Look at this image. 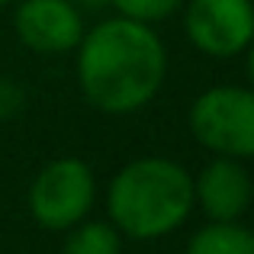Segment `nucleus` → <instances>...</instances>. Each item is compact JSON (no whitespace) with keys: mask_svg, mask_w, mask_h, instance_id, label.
<instances>
[{"mask_svg":"<svg viewBox=\"0 0 254 254\" xmlns=\"http://www.w3.org/2000/svg\"><path fill=\"white\" fill-rule=\"evenodd\" d=\"M29 216L45 232H68L90 216L97 203V177L84 158H55L29 184Z\"/></svg>","mask_w":254,"mask_h":254,"instance_id":"nucleus-4","label":"nucleus"},{"mask_svg":"<svg viewBox=\"0 0 254 254\" xmlns=\"http://www.w3.org/2000/svg\"><path fill=\"white\" fill-rule=\"evenodd\" d=\"M62 254H123V235L110 219H81L64 232Z\"/></svg>","mask_w":254,"mask_h":254,"instance_id":"nucleus-9","label":"nucleus"},{"mask_svg":"<svg viewBox=\"0 0 254 254\" xmlns=\"http://www.w3.org/2000/svg\"><path fill=\"white\" fill-rule=\"evenodd\" d=\"M193 174L174 158H135L113 174L106 187V216L123 238L155 242L190 219Z\"/></svg>","mask_w":254,"mask_h":254,"instance_id":"nucleus-2","label":"nucleus"},{"mask_svg":"<svg viewBox=\"0 0 254 254\" xmlns=\"http://www.w3.org/2000/svg\"><path fill=\"white\" fill-rule=\"evenodd\" d=\"M74 52L84 100L106 116L138 113L168 77V49L155 26L119 13L84 29Z\"/></svg>","mask_w":254,"mask_h":254,"instance_id":"nucleus-1","label":"nucleus"},{"mask_svg":"<svg viewBox=\"0 0 254 254\" xmlns=\"http://www.w3.org/2000/svg\"><path fill=\"white\" fill-rule=\"evenodd\" d=\"M23 103H26V90L23 87H19L16 81L0 77V126L10 123V119L23 110Z\"/></svg>","mask_w":254,"mask_h":254,"instance_id":"nucleus-11","label":"nucleus"},{"mask_svg":"<svg viewBox=\"0 0 254 254\" xmlns=\"http://www.w3.org/2000/svg\"><path fill=\"white\" fill-rule=\"evenodd\" d=\"M71 3L77 10H103V6H110V0H71Z\"/></svg>","mask_w":254,"mask_h":254,"instance_id":"nucleus-12","label":"nucleus"},{"mask_svg":"<svg viewBox=\"0 0 254 254\" xmlns=\"http://www.w3.org/2000/svg\"><path fill=\"white\" fill-rule=\"evenodd\" d=\"M184 254H254V229L235 222H209L196 229Z\"/></svg>","mask_w":254,"mask_h":254,"instance_id":"nucleus-8","label":"nucleus"},{"mask_svg":"<svg viewBox=\"0 0 254 254\" xmlns=\"http://www.w3.org/2000/svg\"><path fill=\"white\" fill-rule=\"evenodd\" d=\"M245 52H248V81H251V90H254V39Z\"/></svg>","mask_w":254,"mask_h":254,"instance_id":"nucleus-13","label":"nucleus"},{"mask_svg":"<svg viewBox=\"0 0 254 254\" xmlns=\"http://www.w3.org/2000/svg\"><path fill=\"white\" fill-rule=\"evenodd\" d=\"M184 32L209 58H235L254 39V0H184Z\"/></svg>","mask_w":254,"mask_h":254,"instance_id":"nucleus-5","label":"nucleus"},{"mask_svg":"<svg viewBox=\"0 0 254 254\" xmlns=\"http://www.w3.org/2000/svg\"><path fill=\"white\" fill-rule=\"evenodd\" d=\"M190 132L203 148L225 158H254V90L238 84H216L190 106Z\"/></svg>","mask_w":254,"mask_h":254,"instance_id":"nucleus-3","label":"nucleus"},{"mask_svg":"<svg viewBox=\"0 0 254 254\" xmlns=\"http://www.w3.org/2000/svg\"><path fill=\"white\" fill-rule=\"evenodd\" d=\"M110 6L119 13V16H129V19H138V23H164L168 16L184 6V0H110Z\"/></svg>","mask_w":254,"mask_h":254,"instance_id":"nucleus-10","label":"nucleus"},{"mask_svg":"<svg viewBox=\"0 0 254 254\" xmlns=\"http://www.w3.org/2000/svg\"><path fill=\"white\" fill-rule=\"evenodd\" d=\"M254 180L238 158L216 155L199 177H193V203L209 222H235L251 209Z\"/></svg>","mask_w":254,"mask_h":254,"instance_id":"nucleus-7","label":"nucleus"},{"mask_svg":"<svg viewBox=\"0 0 254 254\" xmlns=\"http://www.w3.org/2000/svg\"><path fill=\"white\" fill-rule=\"evenodd\" d=\"M6 3H13V0H0V10H3V6H6Z\"/></svg>","mask_w":254,"mask_h":254,"instance_id":"nucleus-14","label":"nucleus"},{"mask_svg":"<svg viewBox=\"0 0 254 254\" xmlns=\"http://www.w3.org/2000/svg\"><path fill=\"white\" fill-rule=\"evenodd\" d=\"M19 42L39 55L74 52L84 36V16L71 0H19L13 13Z\"/></svg>","mask_w":254,"mask_h":254,"instance_id":"nucleus-6","label":"nucleus"}]
</instances>
